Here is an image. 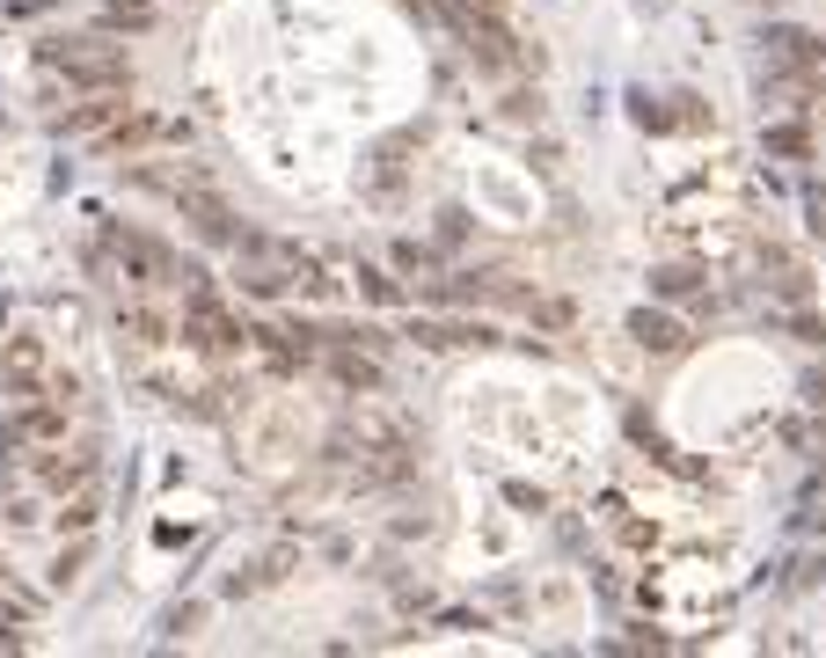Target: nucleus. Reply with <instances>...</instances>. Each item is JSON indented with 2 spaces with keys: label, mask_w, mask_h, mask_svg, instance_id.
I'll list each match as a JSON object with an SVG mask.
<instances>
[{
  "label": "nucleus",
  "mask_w": 826,
  "mask_h": 658,
  "mask_svg": "<svg viewBox=\"0 0 826 658\" xmlns=\"http://www.w3.org/2000/svg\"><path fill=\"white\" fill-rule=\"evenodd\" d=\"M45 59L67 73L73 88H124V81H132V59H124V45H110V37H67V45H51Z\"/></svg>",
  "instance_id": "obj_1"
},
{
  "label": "nucleus",
  "mask_w": 826,
  "mask_h": 658,
  "mask_svg": "<svg viewBox=\"0 0 826 658\" xmlns=\"http://www.w3.org/2000/svg\"><path fill=\"white\" fill-rule=\"evenodd\" d=\"M183 337L205 344V351H242V344H256V330L227 315V308L213 300V286L197 278V286H191V308H183Z\"/></svg>",
  "instance_id": "obj_2"
},
{
  "label": "nucleus",
  "mask_w": 826,
  "mask_h": 658,
  "mask_svg": "<svg viewBox=\"0 0 826 658\" xmlns=\"http://www.w3.org/2000/svg\"><path fill=\"white\" fill-rule=\"evenodd\" d=\"M176 205L191 213V227L205 235V242H219V249H242V227H235V213L219 205L205 183H176Z\"/></svg>",
  "instance_id": "obj_3"
},
{
  "label": "nucleus",
  "mask_w": 826,
  "mask_h": 658,
  "mask_svg": "<svg viewBox=\"0 0 826 658\" xmlns=\"http://www.w3.org/2000/svg\"><path fill=\"white\" fill-rule=\"evenodd\" d=\"M768 67L776 73H819L826 45L812 37V29H768Z\"/></svg>",
  "instance_id": "obj_4"
},
{
  "label": "nucleus",
  "mask_w": 826,
  "mask_h": 658,
  "mask_svg": "<svg viewBox=\"0 0 826 658\" xmlns=\"http://www.w3.org/2000/svg\"><path fill=\"white\" fill-rule=\"evenodd\" d=\"M110 249H118V264L132 271V278H140V286H154V278H169V249H154L146 242V235H110Z\"/></svg>",
  "instance_id": "obj_5"
},
{
  "label": "nucleus",
  "mask_w": 826,
  "mask_h": 658,
  "mask_svg": "<svg viewBox=\"0 0 826 658\" xmlns=\"http://www.w3.org/2000/svg\"><path fill=\"white\" fill-rule=\"evenodd\" d=\"M330 373H337L344 388H359V395L381 388V359H373L366 344H337V351H330Z\"/></svg>",
  "instance_id": "obj_6"
},
{
  "label": "nucleus",
  "mask_w": 826,
  "mask_h": 658,
  "mask_svg": "<svg viewBox=\"0 0 826 658\" xmlns=\"http://www.w3.org/2000/svg\"><path fill=\"white\" fill-rule=\"evenodd\" d=\"M124 88H88V103H73L67 118H59V132H96V124H118L124 118Z\"/></svg>",
  "instance_id": "obj_7"
},
{
  "label": "nucleus",
  "mask_w": 826,
  "mask_h": 658,
  "mask_svg": "<svg viewBox=\"0 0 826 658\" xmlns=\"http://www.w3.org/2000/svg\"><path fill=\"white\" fill-rule=\"evenodd\" d=\"M410 337L432 344V351H454V344H498V330H483V322H417Z\"/></svg>",
  "instance_id": "obj_8"
},
{
  "label": "nucleus",
  "mask_w": 826,
  "mask_h": 658,
  "mask_svg": "<svg viewBox=\"0 0 826 658\" xmlns=\"http://www.w3.org/2000/svg\"><path fill=\"white\" fill-rule=\"evenodd\" d=\"M630 337L644 344V351H681L687 330H681L673 315H651V308H636V315H630Z\"/></svg>",
  "instance_id": "obj_9"
},
{
  "label": "nucleus",
  "mask_w": 826,
  "mask_h": 658,
  "mask_svg": "<svg viewBox=\"0 0 826 658\" xmlns=\"http://www.w3.org/2000/svg\"><path fill=\"white\" fill-rule=\"evenodd\" d=\"M161 132H169L161 118H118L110 132H103V146H110V154H140V146H146V140H161Z\"/></svg>",
  "instance_id": "obj_10"
},
{
  "label": "nucleus",
  "mask_w": 826,
  "mask_h": 658,
  "mask_svg": "<svg viewBox=\"0 0 826 658\" xmlns=\"http://www.w3.org/2000/svg\"><path fill=\"white\" fill-rule=\"evenodd\" d=\"M103 23L124 29V37H146L154 29V0H103Z\"/></svg>",
  "instance_id": "obj_11"
},
{
  "label": "nucleus",
  "mask_w": 826,
  "mask_h": 658,
  "mask_svg": "<svg viewBox=\"0 0 826 658\" xmlns=\"http://www.w3.org/2000/svg\"><path fill=\"white\" fill-rule=\"evenodd\" d=\"M88 476H96V454H81V446H73V454H51V462H45V483H51V490L88 483Z\"/></svg>",
  "instance_id": "obj_12"
},
{
  "label": "nucleus",
  "mask_w": 826,
  "mask_h": 658,
  "mask_svg": "<svg viewBox=\"0 0 826 658\" xmlns=\"http://www.w3.org/2000/svg\"><path fill=\"white\" fill-rule=\"evenodd\" d=\"M292 286L308 292V300H330V292H337V278H330L322 264H308V256H292Z\"/></svg>",
  "instance_id": "obj_13"
},
{
  "label": "nucleus",
  "mask_w": 826,
  "mask_h": 658,
  "mask_svg": "<svg viewBox=\"0 0 826 658\" xmlns=\"http://www.w3.org/2000/svg\"><path fill=\"white\" fill-rule=\"evenodd\" d=\"M768 154H790V161H804V154H812V140H804L798 124H776V132H768Z\"/></svg>",
  "instance_id": "obj_14"
},
{
  "label": "nucleus",
  "mask_w": 826,
  "mask_h": 658,
  "mask_svg": "<svg viewBox=\"0 0 826 658\" xmlns=\"http://www.w3.org/2000/svg\"><path fill=\"white\" fill-rule=\"evenodd\" d=\"M359 292H366V300H381V308H388V300H395V278H388V271H373V264H359Z\"/></svg>",
  "instance_id": "obj_15"
},
{
  "label": "nucleus",
  "mask_w": 826,
  "mask_h": 658,
  "mask_svg": "<svg viewBox=\"0 0 826 658\" xmlns=\"http://www.w3.org/2000/svg\"><path fill=\"white\" fill-rule=\"evenodd\" d=\"M658 292H666V300H681V292H695V271L666 264V271H658Z\"/></svg>",
  "instance_id": "obj_16"
},
{
  "label": "nucleus",
  "mask_w": 826,
  "mask_h": 658,
  "mask_svg": "<svg viewBox=\"0 0 826 658\" xmlns=\"http://www.w3.org/2000/svg\"><path fill=\"white\" fill-rule=\"evenodd\" d=\"M395 271H432V249L424 242H395Z\"/></svg>",
  "instance_id": "obj_17"
},
{
  "label": "nucleus",
  "mask_w": 826,
  "mask_h": 658,
  "mask_svg": "<svg viewBox=\"0 0 826 658\" xmlns=\"http://www.w3.org/2000/svg\"><path fill=\"white\" fill-rule=\"evenodd\" d=\"M124 330H132L140 344H154V337H161V315H146V308H132V315H124Z\"/></svg>",
  "instance_id": "obj_18"
},
{
  "label": "nucleus",
  "mask_w": 826,
  "mask_h": 658,
  "mask_svg": "<svg viewBox=\"0 0 826 658\" xmlns=\"http://www.w3.org/2000/svg\"><path fill=\"white\" fill-rule=\"evenodd\" d=\"M59 519H67V527H88V519H96V498H73V505L59 512Z\"/></svg>",
  "instance_id": "obj_19"
}]
</instances>
